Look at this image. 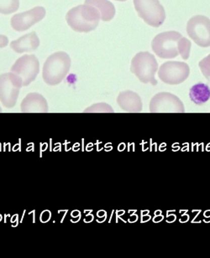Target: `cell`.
<instances>
[{
    "label": "cell",
    "instance_id": "12",
    "mask_svg": "<svg viewBox=\"0 0 210 258\" xmlns=\"http://www.w3.org/2000/svg\"><path fill=\"white\" fill-rule=\"evenodd\" d=\"M119 107L127 112H140L142 111V101L140 96L132 91L120 92L117 97Z\"/></svg>",
    "mask_w": 210,
    "mask_h": 258
},
{
    "label": "cell",
    "instance_id": "2",
    "mask_svg": "<svg viewBox=\"0 0 210 258\" xmlns=\"http://www.w3.org/2000/svg\"><path fill=\"white\" fill-rule=\"evenodd\" d=\"M68 25L76 32L88 33L96 30L100 22V13L89 5H78L66 15Z\"/></svg>",
    "mask_w": 210,
    "mask_h": 258
},
{
    "label": "cell",
    "instance_id": "9",
    "mask_svg": "<svg viewBox=\"0 0 210 258\" xmlns=\"http://www.w3.org/2000/svg\"><path fill=\"white\" fill-rule=\"evenodd\" d=\"M188 36L200 47L210 46V20L203 15L191 18L187 24Z\"/></svg>",
    "mask_w": 210,
    "mask_h": 258
},
{
    "label": "cell",
    "instance_id": "3",
    "mask_svg": "<svg viewBox=\"0 0 210 258\" xmlns=\"http://www.w3.org/2000/svg\"><path fill=\"white\" fill-rule=\"evenodd\" d=\"M71 58L68 53L58 51L50 55L43 66L44 82L50 86L60 84L70 71Z\"/></svg>",
    "mask_w": 210,
    "mask_h": 258
},
{
    "label": "cell",
    "instance_id": "18",
    "mask_svg": "<svg viewBox=\"0 0 210 258\" xmlns=\"http://www.w3.org/2000/svg\"><path fill=\"white\" fill-rule=\"evenodd\" d=\"M112 107L110 105L104 102L102 103H96V104L92 105L91 107H88L87 109L84 110V112H113Z\"/></svg>",
    "mask_w": 210,
    "mask_h": 258
},
{
    "label": "cell",
    "instance_id": "21",
    "mask_svg": "<svg viewBox=\"0 0 210 258\" xmlns=\"http://www.w3.org/2000/svg\"><path fill=\"white\" fill-rule=\"evenodd\" d=\"M116 1H121V2H125V1H127V0H116Z\"/></svg>",
    "mask_w": 210,
    "mask_h": 258
},
{
    "label": "cell",
    "instance_id": "4",
    "mask_svg": "<svg viewBox=\"0 0 210 258\" xmlns=\"http://www.w3.org/2000/svg\"><path fill=\"white\" fill-rule=\"evenodd\" d=\"M158 70V60L152 54L146 51L137 53L131 60L130 71L144 84L158 85L155 78Z\"/></svg>",
    "mask_w": 210,
    "mask_h": 258
},
{
    "label": "cell",
    "instance_id": "20",
    "mask_svg": "<svg viewBox=\"0 0 210 258\" xmlns=\"http://www.w3.org/2000/svg\"><path fill=\"white\" fill-rule=\"evenodd\" d=\"M9 44V39L5 35H0V48H5Z\"/></svg>",
    "mask_w": 210,
    "mask_h": 258
},
{
    "label": "cell",
    "instance_id": "5",
    "mask_svg": "<svg viewBox=\"0 0 210 258\" xmlns=\"http://www.w3.org/2000/svg\"><path fill=\"white\" fill-rule=\"evenodd\" d=\"M139 17L152 27H160L166 20V11L159 0H134Z\"/></svg>",
    "mask_w": 210,
    "mask_h": 258
},
{
    "label": "cell",
    "instance_id": "11",
    "mask_svg": "<svg viewBox=\"0 0 210 258\" xmlns=\"http://www.w3.org/2000/svg\"><path fill=\"white\" fill-rule=\"evenodd\" d=\"M45 8L37 6L25 12L14 15L11 18L10 24L15 31L24 32L45 18Z\"/></svg>",
    "mask_w": 210,
    "mask_h": 258
},
{
    "label": "cell",
    "instance_id": "16",
    "mask_svg": "<svg viewBox=\"0 0 210 258\" xmlns=\"http://www.w3.org/2000/svg\"><path fill=\"white\" fill-rule=\"evenodd\" d=\"M191 101L198 106H202L210 99V88L204 83H197L189 91Z\"/></svg>",
    "mask_w": 210,
    "mask_h": 258
},
{
    "label": "cell",
    "instance_id": "14",
    "mask_svg": "<svg viewBox=\"0 0 210 258\" xmlns=\"http://www.w3.org/2000/svg\"><path fill=\"white\" fill-rule=\"evenodd\" d=\"M40 40L36 33H29L10 43V47L16 53L31 52L37 50Z\"/></svg>",
    "mask_w": 210,
    "mask_h": 258
},
{
    "label": "cell",
    "instance_id": "13",
    "mask_svg": "<svg viewBox=\"0 0 210 258\" xmlns=\"http://www.w3.org/2000/svg\"><path fill=\"white\" fill-rule=\"evenodd\" d=\"M22 112H47L48 103L45 97L39 93H30L21 102Z\"/></svg>",
    "mask_w": 210,
    "mask_h": 258
},
{
    "label": "cell",
    "instance_id": "6",
    "mask_svg": "<svg viewBox=\"0 0 210 258\" xmlns=\"http://www.w3.org/2000/svg\"><path fill=\"white\" fill-rule=\"evenodd\" d=\"M22 87L21 79L12 72L0 76V102L4 107H15Z\"/></svg>",
    "mask_w": 210,
    "mask_h": 258
},
{
    "label": "cell",
    "instance_id": "1",
    "mask_svg": "<svg viewBox=\"0 0 210 258\" xmlns=\"http://www.w3.org/2000/svg\"><path fill=\"white\" fill-rule=\"evenodd\" d=\"M192 43L178 31H167L158 34L153 39L151 48L162 59H173L180 55L183 60L190 56Z\"/></svg>",
    "mask_w": 210,
    "mask_h": 258
},
{
    "label": "cell",
    "instance_id": "22",
    "mask_svg": "<svg viewBox=\"0 0 210 258\" xmlns=\"http://www.w3.org/2000/svg\"><path fill=\"white\" fill-rule=\"evenodd\" d=\"M2 112V108H1V107H0V112Z\"/></svg>",
    "mask_w": 210,
    "mask_h": 258
},
{
    "label": "cell",
    "instance_id": "7",
    "mask_svg": "<svg viewBox=\"0 0 210 258\" xmlns=\"http://www.w3.org/2000/svg\"><path fill=\"white\" fill-rule=\"evenodd\" d=\"M10 72L20 77L23 87L29 86L35 81L40 72L39 60L35 55H23L13 64Z\"/></svg>",
    "mask_w": 210,
    "mask_h": 258
},
{
    "label": "cell",
    "instance_id": "15",
    "mask_svg": "<svg viewBox=\"0 0 210 258\" xmlns=\"http://www.w3.org/2000/svg\"><path fill=\"white\" fill-rule=\"evenodd\" d=\"M85 4L95 7L100 13L103 21H110L115 17V5L109 0H85Z\"/></svg>",
    "mask_w": 210,
    "mask_h": 258
},
{
    "label": "cell",
    "instance_id": "17",
    "mask_svg": "<svg viewBox=\"0 0 210 258\" xmlns=\"http://www.w3.org/2000/svg\"><path fill=\"white\" fill-rule=\"evenodd\" d=\"M20 8V0H0V14L10 15Z\"/></svg>",
    "mask_w": 210,
    "mask_h": 258
},
{
    "label": "cell",
    "instance_id": "19",
    "mask_svg": "<svg viewBox=\"0 0 210 258\" xmlns=\"http://www.w3.org/2000/svg\"><path fill=\"white\" fill-rule=\"evenodd\" d=\"M198 66L203 77H205L208 82H210V54L205 58H203V60H200Z\"/></svg>",
    "mask_w": 210,
    "mask_h": 258
},
{
    "label": "cell",
    "instance_id": "10",
    "mask_svg": "<svg viewBox=\"0 0 210 258\" xmlns=\"http://www.w3.org/2000/svg\"><path fill=\"white\" fill-rule=\"evenodd\" d=\"M150 112H184L183 102L175 95L169 92H160L151 98Z\"/></svg>",
    "mask_w": 210,
    "mask_h": 258
},
{
    "label": "cell",
    "instance_id": "8",
    "mask_svg": "<svg viewBox=\"0 0 210 258\" xmlns=\"http://www.w3.org/2000/svg\"><path fill=\"white\" fill-rule=\"evenodd\" d=\"M190 75V68L187 63L168 61L158 70V77L162 82L168 85H179L185 82Z\"/></svg>",
    "mask_w": 210,
    "mask_h": 258
}]
</instances>
